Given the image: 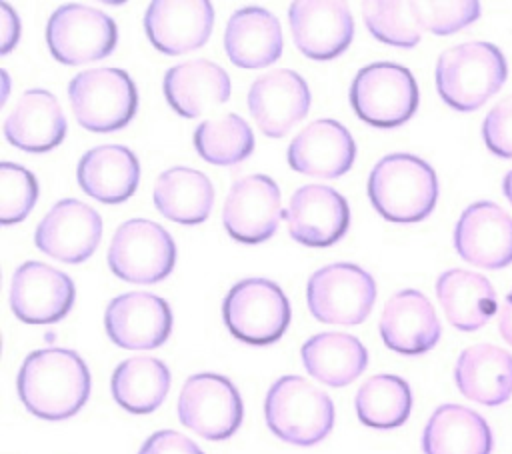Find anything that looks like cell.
I'll return each mask as SVG.
<instances>
[{"mask_svg":"<svg viewBox=\"0 0 512 454\" xmlns=\"http://www.w3.org/2000/svg\"><path fill=\"white\" fill-rule=\"evenodd\" d=\"M508 66L498 46L464 42L444 50L436 62V88L454 110H478L506 82Z\"/></svg>","mask_w":512,"mask_h":454,"instance_id":"3","label":"cell"},{"mask_svg":"<svg viewBox=\"0 0 512 454\" xmlns=\"http://www.w3.org/2000/svg\"><path fill=\"white\" fill-rule=\"evenodd\" d=\"M110 390L120 408L132 414H150L170 390V370L154 356H134L116 366Z\"/></svg>","mask_w":512,"mask_h":454,"instance_id":"32","label":"cell"},{"mask_svg":"<svg viewBox=\"0 0 512 454\" xmlns=\"http://www.w3.org/2000/svg\"><path fill=\"white\" fill-rule=\"evenodd\" d=\"M280 218V188L270 176L250 174L230 186L222 208V224L234 240L260 244L278 230Z\"/></svg>","mask_w":512,"mask_h":454,"instance_id":"14","label":"cell"},{"mask_svg":"<svg viewBox=\"0 0 512 454\" xmlns=\"http://www.w3.org/2000/svg\"><path fill=\"white\" fill-rule=\"evenodd\" d=\"M0 14H2V54H8L16 42H18V36H20V22H18V16L12 12V8L2 2L0 4Z\"/></svg>","mask_w":512,"mask_h":454,"instance_id":"40","label":"cell"},{"mask_svg":"<svg viewBox=\"0 0 512 454\" xmlns=\"http://www.w3.org/2000/svg\"><path fill=\"white\" fill-rule=\"evenodd\" d=\"M214 26L208 0H154L144 14V30L156 50L180 56L202 48Z\"/></svg>","mask_w":512,"mask_h":454,"instance_id":"19","label":"cell"},{"mask_svg":"<svg viewBox=\"0 0 512 454\" xmlns=\"http://www.w3.org/2000/svg\"><path fill=\"white\" fill-rule=\"evenodd\" d=\"M290 236L310 248H326L338 242L350 226L346 198L330 186H300L284 212Z\"/></svg>","mask_w":512,"mask_h":454,"instance_id":"18","label":"cell"},{"mask_svg":"<svg viewBox=\"0 0 512 454\" xmlns=\"http://www.w3.org/2000/svg\"><path fill=\"white\" fill-rule=\"evenodd\" d=\"M138 454H204L196 442L176 430H158L144 440Z\"/></svg>","mask_w":512,"mask_h":454,"instance_id":"39","label":"cell"},{"mask_svg":"<svg viewBox=\"0 0 512 454\" xmlns=\"http://www.w3.org/2000/svg\"><path fill=\"white\" fill-rule=\"evenodd\" d=\"M362 18L368 32L390 46L414 48L422 38L412 2L406 0H370L362 2Z\"/></svg>","mask_w":512,"mask_h":454,"instance_id":"35","label":"cell"},{"mask_svg":"<svg viewBox=\"0 0 512 454\" xmlns=\"http://www.w3.org/2000/svg\"><path fill=\"white\" fill-rule=\"evenodd\" d=\"M356 116L376 128H396L418 108V86L412 72L394 62H374L358 70L350 86Z\"/></svg>","mask_w":512,"mask_h":454,"instance_id":"6","label":"cell"},{"mask_svg":"<svg viewBox=\"0 0 512 454\" xmlns=\"http://www.w3.org/2000/svg\"><path fill=\"white\" fill-rule=\"evenodd\" d=\"M306 372L326 386L342 388L354 382L368 366V350L346 332H320L300 348Z\"/></svg>","mask_w":512,"mask_h":454,"instance_id":"30","label":"cell"},{"mask_svg":"<svg viewBox=\"0 0 512 454\" xmlns=\"http://www.w3.org/2000/svg\"><path fill=\"white\" fill-rule=\"evenodd\" d=\"M454 248L474 266L506 268L512 262V216L490 200L470 204L456 222Z\"/></svg>","mask_w":512,"mask_h":454,"instance_id":"16","label":"cell"},{"mask_svg":"<svg viewBox=\"0 0 512 454\" xmlns=\"http://www.w3.org/2000/svg\"><path fill=\"white\" fill-rule=\"evenodd\" d=\"M116 22L98 8L64 4L52 12L46 26L50 54L68 66L102 60L116 48Z\"/></svg>","mask_w":512,"mask_h":454,"instance_id":"11","label":"cell"},{"mask_svg":"<svg viewBox=\"0 0 512 454\" xmlns=\"http://www.w3.org/2000/svg\"><path fill=\"white\" fill-rule=\"evenodd\" d=\"M436 296L448 322L462 332L482 328L496 312V290L478 272L462 268L442 272L436 280Z\"/></svg>","mask_w":512,"mask_h":454,"instance_id":"28","label":"cell"},{"mask_svg":"<svg viewBox=\"0 0 512 454\" xmlns=\"http://www.w3.org/2000/svg\"><path fill=\"white\" fill-rule=\"evenodd\" d=\"M100 238V214L76 198L58 200L44 214L34 232L36 248L66 264L88 260L98 248Z\"/></svg>","mask_w":512,"mask_h":454,"instance_id":"12","label":"cell"},{"mask_svg":"<svg viewBox=\"0 0 512 454\" xmlns=\"http://www.w3.org/2000/svg\"><path fill=\"white\" fill-rule=\"evenodd\" d=\"M266 424L274 436L294 446L322 442L336 418L332 398L302 376L278 378L264 400Z\"/></svg>","mask_w":512,"mask_h":454,"instance_id":"4","label":"cell"},{"mask_svg":"<svg viewBox=\"0 0 512 454\" xmlns=\"http://www.w3.org/2000/svg\"><path fill=\"white\" fill-rule=\"evenodd\" d=\"M376 300V282L360 266L336 262L318 268L306 286L310 314L324 324H362Z\"/></svg>","mask_w":512,"mask_h":454,"instance_id":"8","label":"cell"},{"mask_svg":"<svg viewBox=\"0 0 512 454\" xmlns=\"http://www.w3.org/2000/svg\"><path fill=\"white\" fill-rule=\"evenodd\" d=\"M244 404L236 386L220 374L186 378L178 396L180 422L206 440H226L242 424Z\"/></svg>","mask_w":512,"mask_h":454,"instance_id":"10","label":"cell"},{"mask_svg":"<svg viewBox=\"0 0 512 454\" xmlns=\"http://www.w3.org/2000/svg\"><path fill=\"white\" fill-rule=\"evenodd\" d=\"M294 172L316 178H338L346 174L356 158V144L346 126L322 118L304 126L286 152Z\"/></svg>","mask_w":512,"mask_h":454,"instance_id":"21","label":"cell"},{"mask_svg":"<svg viewBox=\"0 0 512 454\" xmlns=\"http://www.w3.org/2000/svg\"><path fill=\"white\" fill-rule=\"evenodd\" d=\"M194 148L208 164L234 166L252 154L254 134L242 116L224 114L198 124Z\"/></svg>","mask_w":512,"mask_h":454,"instance_id":"34","label":"cell"},{"mask_svg":"<svg viewBox=\"0 0 512 454\" xmlns=\"http://www.w3.org/2000/svg\"><path fill=\"white\" fill-rule=\"evenodd\" d=\"M68 98L78 124L90 132H114L136 114L138 94L132 78L120 68H94L76 74Z\"/></svg>","mask_w":512,"mask_h":454,"instance_id":"7","label":"cell"},{"mask_svg":"<svg viewBox=\"0 0 512 454\" xmlns=\"http://www.w3.org/2000/svg\"><path fill=\"white\" fill-rule=\"evenodd\" d=\"M368 198L390 222H420L436 206L438 178L432 166L414 154H388L370 170Z\"/></svg>","mask_w":512,"mask_h":454,"instance_id":"2","label":"cell"},{"mask_svg":"<svg viewBox=\"0 0 512 454\" xmlns=\"http://www.w3.org/2000/svg\"><path fill=\"white\" fill-rule=\"evenodd\" d=\"M76 178L80 188L104 204L128 200L140 180V162L136 154L120 144H102L90 148L78 162Z\"/></svg>","mask_w":512,"mask_h":454,"instance_id":"26","label":"cell"},{"mask_svg":"<svg viewBox=\"0 0 512 454\" xmlns=\"http://www.w3.org/2000/svg\"><path fill=\"white\" fill-rule=\"evenodd\" d=\"M152 198L164 218L178 224H200L212 212L214 186L200 170L174 166L156 178Z\"/></svg>","mask_w":512,"mask_h":454,"instance_id":"31","label":"cell"},{"mask_svg":"<svg viewBox=\"0 0 512 454\" xmlns=\"http://www.w3.org/2000/svg\"><path fill=\"white\" fill-rule=\"evenodd\" d=\"M66 118L56 96L42 88L26 90L4 120L6 140L32 154L56 148L66 136Z\"/></svg>","mask_w":512,"mask_h":454,"instance_id":"23","label":"cell"},{"mask_svg":"<svg viewBox=\"0 0 512 454\" xmlns=\"http://www.w3.org/2000/svg\"><path fill=\"white\" fill-rule=\"evenodd\" d=\"M288 22L296 48L312 60L340 56L354 38L352 14L340 0L292 2Z\"/></svg>","mask_w":512,"mask_h":454,"instance_id":"17","label":"cell"},{"mask_svg":"<svg viewBox=\"0 0 512 454\" xmlns=\"http://www.w3.org/2000/svg\"><path fill=\"white\" fill-rule=\"evenodd\" d=\"M230 76L216 62L198 58L180 62L164 74V96L170 108L184 118L220 106L230 98Z\"/></svg>","mask_w":512,"mask_h":454,"instance_id":"24","label":"cell"},{"mask_svg":"<svg viewBox=\"0 0 512 454\" xmlns=\"http://www.w3.org/2000/svg\"><path fill=\"white\" fill-rule=\"evenodd\" d=\"M290 302L268 278L236 282L224 302L222 318L234 338L252 346H268L284 336L290 324Z\"/></svg>","mask_w":512,"mask_h":454,"instance_id":"5","label":"cell"},{"mask_svg":"<svg viewBox=\"0 0 512 454\" xmlns=\"http://www.w3.org/2000/svg\"><path fill=\"white\" fill-rule=\"evenodd\" d=\"M104 328L108 338L120 348L152 350L168 340L172 312L164 298L134 290L108 302Z\"/></svg>","mask_w":512,"mask_h":454,"instance_id":"15","label":"cell"},{"mask_svg":"<svg viewBox=\"0 0 512 454\" xmlns=\"http://www.w3.org/2000/svg\"><path fill=\"white\" fill-rule=\"evenodd\" d=\"M176 264V244L166 228L146 218L122 222L108 248V266L124 282L156 284Z\"/></svg>","mask_w":512,"mask_h":454,"instance_id":"9","label":"cell"},{"mask_svg":"<svg viewBox=\"0 0 512 454\" xmlns=\"http://www.w3.org/2000/svg\"><path fill=\"white\" fill-rule=\"evenodd\" d=\"M498 330H500V336L512 346V290L510 294L506 296V302L500 310V316H498Z\"/></svg>","mask_w":512,"mask_h":454,"instance_id":"41","label":"cell"},{"mask_svg":"<svg viewBox=\"0 0 512 454\" xmlns=\"http://www.w3.org/2000/svg\"><path fill=\"white\" fill-rule=\"evenodd\" d=\"M416 20L424 30L432 34H454L466 26H470L480 16V4L474 0L464 2H428V0H416L412 2Z\"/></svg>","mask_w":512,"mask_h":454,"instance_id":"37","label":"cell"},{"mask_svg":"<svg viewBox=\"0 0 512 454\" xmlns=\"http://www.w3.org/2000/svg\"><path fill=\"white\" fill-rule=\"evenodd\" d=\"M380 336L384 344L404 356H418L432 350L442 334L432 302L420 290H400L380 314Z\"/></svg>","mask_w":512,"mask_h":454,"instance_id":"22","label":"cell"},{"mask_svg":"<svg viewBox=\"0 0 512 454\" xmlns=\"http://www.w3.org/2000/svg\"><path fill=\"white\" fill-rule=\"evenodd\" d=\"M38 200V182L30 170L14 162L0 164V222H22Z\"/></svg>","mask_w":512,"mask_h":454,"instance_id":"36","label":"cell"},{"mask_svg":"<svg viewBox=\"0 0 512 454\" xmlns=\"http://www.w3.org/2000/svg\"><path fill=\"white\" fill-rule=\"evenodd\" d=\"M424 454H490L488 422L460 404H442L428 418L422 432Z\"/></svg>","mask_w":512,"mask_h":454,"instance_id":"29","label":"cell"},{"mask_svg":"<svg viewBox=\"0 0 512 454\" xmlns=\"http://www.w3.org/2000/svg\"><path fill=\"white\" fill-rule=\"evenodd\" d=\"M502 192H504V196H506V200L510 202V206H512V170L504 176V180H502Z\"/></svg>","mask_w":512,"mask_h":454,"instance_id":"42","label":"cell"},{"mask_svg":"<svg viewBox=\"0 0 512 454\" xmlns=\"http://www.w3.org/2000/svg\"><path fill=\"white\" fill-rule=\"evenodd\" d=\"M482 138L500 158H512V94L500 100L484 118Z\"/></svg>","mask_w":512,"mask_h":454,"instance_id":"38","label":"cell"},{"mask_svg":"<svg viewBox=\"0 0 512 454\" xmlns=\"http://www.w3.org/2000/svg\"><path fill=\"white\" fill-rule=\"evenodd\" d=\"M76 288L68 274L38 260L20 264L12 274L10 308L26 324H54L74 304Z\"/></svg>","mask_w":512,"mask_h":454,"instance_id":"13","label":"cell"},{"mask_svg":"<svg viewBox=\"0 0 512 454\" xmlns=\"http://www.w3.org/2000/svg\"><path fill=\"white\" fill-rule=\"evenodd\" d=\"M224 50L238 68H266L282 54L278 18L258 6L236 10L224 30Z\"/></svg>","mask_w":512,"mask_h":454,"instance_id":"25","label":"cell"},{"mask_svg":"<svg viewBox=\"0 0 512 454\" xmlns=\"http://www.w3.org/2000/svg\"><path fill=\"white\" fill-rule=\"evenodd\" d=\"M454 380L468 400L484 406L504 404L512 396V356L494 344H474L460 352Z\"/></svg>","mask_w":512,"mask_h":454,"instance_id":"27","label":"cell"},{"mask_svg":"<svg viewBox=\"0 0 512 454\" xmlns=\"http://www.w3.org/2000/svg\"><path fill=\"white\" fill-rule=\"evenodd\" d=\"M248 110L262 134L282 138L310 110L308 84L288 68L266 72L248 90Z\"/></svg>","mask_w":512,"mask_h":454,"instance_id":"20","label":"cell"},{"mask_svg":"<svg viewBox=\"0 0 512 454\" xmlns=\"http://www.w3.org/2000/svg\"><path fill=\"white\" fill-rule=\"evenodd\" d=\"M18 396L42 420L74 416L90 396V372L78 352L42 348L30 352L18 372Z\"/></svg>","mask_w":512,"mask_h":454,"instance_id":"1","label":"cell"},{"mask_svg":"<svg viewBox=\"0 0 512 454\" xmlns=\"http://www.w3.org/2000/svg\"><path fill=\"white\" fill-rule=\"evenodd\" d=\"M356 414L364 426L390 430L402 426L412 410V392L396 374L370 376L356 392Z\"/></svg>","mask_w":512,"mask_h":454,"instance_id":"33","label":"cell"}]
</instances>
